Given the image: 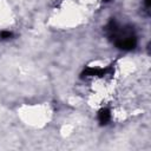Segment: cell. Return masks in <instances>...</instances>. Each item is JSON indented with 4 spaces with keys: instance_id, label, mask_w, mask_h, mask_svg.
Wrapping results in <instances>:
<instances>
[{
    "instance_id": "2",
    "label": "cell",
    "mask_w": 151,
    "mask_h": 151,
    "mask_svg": "<svg viewBox=\"0 0 151 151\" xmlns=\"http://www.w3.org/2000/svg\"><path fill=\"white\" fill-rule=\"evenodd\" d=\"M12 35H13V33H12V32H9V31H2V32L0 33V39L6 40V39L12 38Z\"/></svg>"
},
{
    "instance_id": "1",
    "label": "cell",
    "mask_w": 151,
    "mask_h": 151,
    "mask_svg": "<svg viewBox=\"0 0 151 151\" xmlns=\"http://www.w3.org/2000/svg\"><path fill=\"white\" fill-rule=\"evenodd\" d=\"M110 119H111V113H110V111L107 110V109H103L100 112H99V114H98V120H99V123L100 124H107L109 122H110Z\"/></svg>"
},
{
    "instance_id": "3",
    "label": "cell",
    "mask_w": 151,
    "mask_h": 151,
    "mask_svg": "<svg viewBox=\"0 0 151 151\" xmlns=\"http://www.w3.org/2000/svg\"><path fill=\"white\" fill-rule=\"evenodd\" d=\"M150 4H151V0H145V6L149 8L150 7Z\"/></svg>"
},
{
    "instance_id": "4",
    "label": "cell",
    "mask_w": 151,
    "mask_h": 151,
    "mask_svg": "<svg viewBox=\"0 0 151 151\" xmlns=\"http://www.w3.org/2000/svg\"><path fill=\"white\" fill-rule=\"evenodd\" d=\"M104 1H109V0H104Z\"/></svg>"
}]
</instances>
